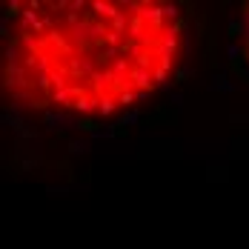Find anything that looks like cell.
Segmentation results:
<instances>
[{"label":"cell","mask_w":249,"mask_h":249,"mask_svg":"<svg viewBox=\"0 0 249 249\" xmlns=\"http://www.w3.org/2000/svg\"><path fill=\"white\" fill-rule=\"evenodd\" d=\"M241 54H244V52H241V46H238V43H229V46H226V60H232V63H235Z\"/></svg>","instance_id":"6"},{"label":"cell","mask_w":249,"mask_h":249,"mask_svg":"<svg viewBox=\"0 0 249 249\" xmlns=\"http://www.w3.org/2000/svg\"><path fill=\"white\" fill-rule=\"evenodd\" d=\"M209 89H215V92H218V89H221V92H235V83H229L224 75H218V77H215V83H212Z\"/></svg>","instance_id":"4"},{"label":"cell","mask_w":249,"mask_h":249,"mask_svg":"<svg viewBox=\"0 0 249 249\" xmlns=\"http://www.w3.org/2000/svg\"><path fill=\"white\" fill-rule=\"evenodd\" d=\"M95 103H100V100H92V98H86V95H80V98L72 103V109L80 112V115H92V112H98V106H95Z\"/></svg>","instance_id":"2"},{"label":"cell","mask_w":249,"mask_h":249,"mask_svg":"<svg viewBox=\"0 0 249 249\" xmlns=\"http://www.w3.org/2000/svg\"><path fill=\"white\" fill-rule=\"evenodd\" d=\"M138 121H141V112H138V109H129L124 118H121V124L118 126H132V124H138Z\"/></svg>","instance_id":"5"},{"label":"cell","mask_w":249,"mask_h":249,"mask_svg":"<svg viewBox=\"0 0 249 249\" xmlns=\"http://www.w3.org/2000/svg\"><path fill=\"white\" fill-rule=\"evenodd\" d=\"M238 75L244 77V80H249V66H238Z\"/></svg>","instance_id":"8"},{"label":"cell","mask_w":249,"mask_h":249,"mask_svg":"<svg viewBox=\"0 0 249 249\" xmlns=\"http://www.w3.org/2000/svg\"><path fill=\"white\" fill-rule=\"evenodd\" d=\"M69 152H72V155H83V152H89V143H86V141H72V143H69Z\"/></svg>","instance_id":"7"},{"label":"cell","mask_w":249,"mask_h":249,"mask_svg":"<svg viewBox=\"0 0 249 249\" xmlns=\"http://www.w3.org/2000/svg\"><path fill=\"white\" fill-rule=\"evenodd\" d=\"M43 124H46L49 132H60V129H72V126H77V121H72V118L63 115V112H46Z\"/></svg>","instance_id":"1"},{"label":"cell","mask_w":249,"mask_h":249,"mask_svg":"<svg viewBox=\"0 0 249 249\" xmlns=\"http://www.w3.org/2000/svg\"><path fill=\"white\" fill-rule=\"evenodd\" d=\"M172 103H175V106H180V103H183V95H180V92H175V95H172Z\"/></svg>","instance_id":"9"},{"label":"cell","mask_w":249,"mask_h":249,"mask_svg":"<svg viewBox=\"0 0 249 249\" xmlns=\"http://www.w3.org/2000/svg\"><path fill=\"white\" fill-rule=\"evenodd\" d=\"M115 109H118V100L112 98V95H103V98H100V103H98V115L109 118V115H112Z\"/></svg>","instance_id":"3"}]
</instances>
